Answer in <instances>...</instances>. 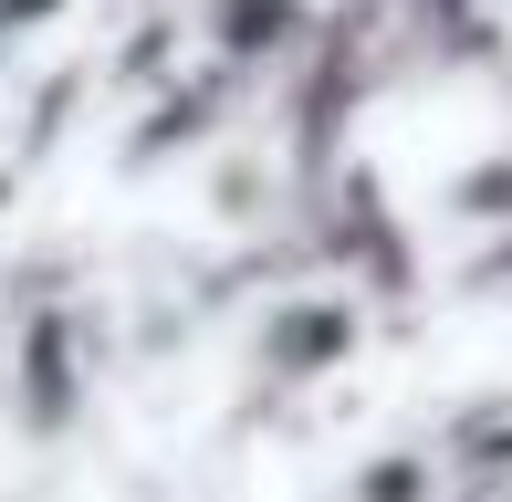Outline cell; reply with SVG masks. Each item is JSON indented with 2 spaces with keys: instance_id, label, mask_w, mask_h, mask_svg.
<instances>
[{
  "instance_id": "obj_2",
  "label": "cell",
  "mask_w": 512,
  "mask_h": 502,
  "mask_svg": "<svg viewBox=\"0 0 512 502\" xmlns=\"http://www.w3.org/2000/svg\"><path fill=\"white\" fill-rule=\"evenodd\" d=\"M450 492V461L439 450H377V461L356 471V502H439Z\"/></svg>"
},
{
  "instance_id": "obj_4",
  "label": "cell",
  "mask_w": 512,
  "mask_h": 502,
  "mask_svg": "<svg viewBox=\"0 0 512 502\" xmlns=\"http://www.w3.org/2000/svg\"><path fill=\"white\" fill-rule=\"evenodd\" d=\"M450 210L460 220H502V231H512V157H481V168L450 189Z\"/></svg>"
},
{
  "instance_id": "obj_1",
  "label": "cell",
  "mask_w": 512,
  "mask_h": 502,
  "mask_svg": "<svg viewBox=\"0 0 512 502\" xmlns=\"http://www.w3.org/2000/svg\"><path fill=\"white\" fill-rule=\"evenodd\" d=\"M356 335H366V314H356V304H335V293H314V304H283V314H272V367H283V377L345 367V356H356Z\"/></svg>"
},
{
  "instance_id": "obj_3",
  "label": "cell",
  "mask_w": 512,
  "mask_h": 502,
  "mask_svg": "<svg viewBox=\"0 0 512 502\" xmlns=\"http://www.w3.org/2000/svg\"><path fill=\"white\" fill-rule=\"evenodd\" d=\"M481 429H460V471H471V482H512V419L502 408H471Z\"/></svg>"
}]
</instances>
